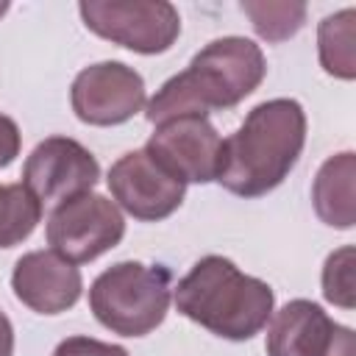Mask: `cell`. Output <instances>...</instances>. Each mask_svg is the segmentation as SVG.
<instances>
[{"label": "cell", "instance_id": "cell-1", "mask_svg": "<svg viewBox=\"0 0 356 356\" xmlns=\"http://www.w3.org/2000/svg\"><path fill=\"white\" fill-rule=\"evenodd\" d=\"M306 145V111L292 97L253 106L242 125L222 139L214 181L239 195L261 197L284 184Z\"/></svg>", "mask_w": 356, "mask_h": 356}, {"label": "cell", "instance_id": "cell-2", "mask_svg": "<svg viewBox=\"0 0 356 356\" xmlns=\"http://www.w3.org/2000/svg\"><path fill=\"white\" fill-rule=\"evenodd\" d=\"M267 61L261 47L245 36H222L209 42L189 67L147 100V120L153 125L175 117H206L217 108H231L259 89Z\"/></svg>", "mask_w": 356, "mask_h": 356}, {"label": "cell", "instance_id": "cell-3", "mask_svg": "<svg viewBox=\"0 0 356 356\" xmlns=\"http://www.w3.org/2000/svg\"><path fill=\"white\" fill-rule=\"evenodd\" d=\"M273 286L225 256H203L175 286V309L214 337L245 342L273 317Z\"/></svg>", "mask_w": 356, "mask_h": 356}, {"label": "cell", "instance_id": "cell-4", "mask_svg": "<svg viewBox=\"0 0 356 356\" xmlns=\"http://www.w3.org/2000/svg\"><path fill=\"white\" fill-rule=\"evenodd\" d=\"M172 300V273L164 264L117 261L89 286L95 320L120 337H145L159 328Z\"/></svg>", "mask_w": 356, "mask_h": 356}, {"label": "cell", "instance_id": "cell-5", "mask_svg": "<svg viewBox=\"0 0 356 356\" xmlns=\"http://www.w3.org/2000/svg\"><path fill=\"white\" fill-rule=\"evenodd\" d=\"M78 11L92 33L142 56L167 53L181 33L178 8L167 0H83Z\"/></svg>", "mask_w": 356, "mask_h": 356}, {"label": "cell", "instance_id": "cell-6", "mask_svg": "<svg viewBox=\"0 0 356 356\" xmlns=\"http://www.w3.org/2000/svg\"><path fill=\"white\" fill-rule=\"evenodd\" d=\"M44 234L53 253L72 264H86L120 245L125 236V217L114 200L86 192L56 206Z\"/></svg>", "mask_w": 356, "mask_h": 356}, {"label": "cell", "instance_id": "cell-7", "mask_svg": "<svg viewBox=\"0 0 356 356\" xmlns=\"http://www.w3.org/2000/svg\"><path fill=\"white\" fill-rule=\"evenodd\" d=\"M100 178V164L78 139L47 136L42 139L22 167V186L39 206H61L78 195L92 192Z\"/></svg>", "mask_w": 356, "mask_h": 356}, {"label": "cell", "instance_id": "cell-8", "mask_svg": "<svg viewBox=\"0 0 356 356\" xmlns=\"http://www.w3.org/2000/svg\"><path fill=\"white\" fill-rule=\"evenodd\" d=\"M147 100L142 75L122 61H97L83 67L70 89L72 111L86 125H122Z\"/></svg>", "mask_w": 356, "mask_h": 356}, {"label": "cell", "instance_id": "cell-9", "mask_svg": "<svg viewBox=\"0 0 356 356\" xmlns=\"http://www.w3.org/2000/svg\"><path fill=\"white\" fill-rule=\"evenodd\" d=\"M267 356H356V334L314 300L284 303L267 325Z\"/></svg>", "mask_w": 356, "mask_h": 356}, {"label": "cell", "instance_id": "cell-10", "mask_svg": "<svg viewBox=\"0 0 356 356\" xmlns=\"http://www.w3.org/2000/svg\"><path fill=\"white\" fill-rule=\"evenodd\" d=\"M106 181L117 209L142 222H159L170 217L186 195V184L170 175L156 159H150L145 147L120 156L111 164Z\"/></svg>", "mask_w": 356, "mask_h": 356}, {"label": "cell", "instance_id": "cell-11", "mask_svg": "<svg viewBox=\"0 0 356 356\" xmlns=\"http://www.w3.org/2000/svg\"><path fill=\"white\" fill-rule=\"evenodd\" d=\"M220 134L206 117H175L159 122L145 150L184 184H209L217 175Z\"/></svg>", "mask_w": 356, "mask_h": 356}, {"label": "cell", "instance_id": "cell-12", "mask_svg": "<svg viewBox=\"0 0 356 356\" xmlns=\"http://www.w3.org/2000/svg\"><path fill=\"white\" fill-rule=\"evenodd\" d=\"M11 289L19 303L36 314H61L83 292L81 270L53 250L22 253L11 273Z\"/></svg>", "mask_w": 356, "mask_h": 356}, {"label": "cell", "instance_id": "cell-13", "mask_svg": "<svg viewBox=\"0 0 356 356\" xmlns=\"http://www.w3.org/2000/svg\"><path fill=\"white\" fill-rule=\"evenodd\" d=\"M353 178H356V153L345 150L323 161L312 184V203L317 217L331 228H353L356 222V200H353Z\"/></svg>", "mask_w": 356, "mask_h": 356}, {"label": "cell", "instance_id": "cell-14", "mask_svg": "<svg viewBox=\"0 0 356 356\" xmlns=\"http://www.w3.org/2000/svg\"><path fill=\"white\" fill-rule=\"evenodd\" d=\"M320 67L342 81L356 78V8L328 14L317 25Z\"/></svg>", "mask_w": 356, "mask_h": 356}, {"label": "cell", "instance_id": "cell-15", "mask_svg": "<svg viewBox=\"0 0 356 356\" xmlns=\"http://www.w3.org/2000/svg\"><path fill=\"white\" fill-rule=\"evenodd\" d=\"M42 220L39 200L19 184H0V248L25 242Z\"/></svg>", "mask_w": 356, "mask_h": 356}, {"label": "cell", "instance_id": "cell-16", "mask_svg": "<svg viewBox=\"0 0 356 356\" xmlns=\"http://www.w3.org/2000/svg\"><path fill=\"white\" fill-rule=\"evenodd\" d=\"M253 31L264 42H284L295 36L306 22V3H270V0H245L239 6Z\"/></svg>", "mask_w": 356, "mask_h": 356}, {"label": "cell", "instance_id": "cell-17", "mask_svg": "<svg viewBox=\"0 0 356 356\" xmlns=\"http://www.w3.org/2000/svg\"><path fill=\"white\" fill-rule=\"evenodd\" d=\"M353 261H356V250H353V245H345V248L334 250L323 264V295L328 303H334L339 309L356 306Z\"/></svg>", "mask_w": 356, "mask_h": 356}, {"label": "cell", "instance_id": "cell-18", "mask_svg": "<svg viewBox=\"0 0 356 356\" xmlns=\"http://www.w3.org/2000/svg\"><path fill=\"white\" fill-rule=\"evenodd\" d=\"M53 356H128L122 345L100 342L95 337H67L56 345Z\"/></svg>", "mask_w": 356, "mask_h": 356}, {"label": "cell", "instance_id": "cell-19", "mask_svg": "<svg viewBox=\"0 0 356 356\" xmlns=\"http://www.w3.org/2000/svg\"><path fill=\"white\" fill-rule=\"evenodd\" d=\"M19 145H22V136H19L17 122L11 117L0 114V170L8 167L19 156Z\"/></svg>", "mask_w": 356, "mask_h": 356}, {"label": "cell", "instance_id": "cell-20", "mask_svg": "<svg viewBox=\"0 0 356 356\" xmlns=\"http://www.w3.org/2000/svg\"><path fill=\"white\" fill-rule=\"evenodd\" d=\"M11 353H14V325L0 309V356H11Z\"/></svg>", "mask_w": 356, "mask_h": 356}, {"label": "cell", "instance_id": "cell-21", "mask_svg": "<svg viewBox=\"0 0 356 356\" xmlns=\"http://www.w3.org/2000/svg\"><path fill=\"white\" fill-rule=\"evenodd\" d=\"M6 11H8V3H0V17H3Z\"/></svg>", "mask_w": 356, "mask_h": 356}]
</instances>
